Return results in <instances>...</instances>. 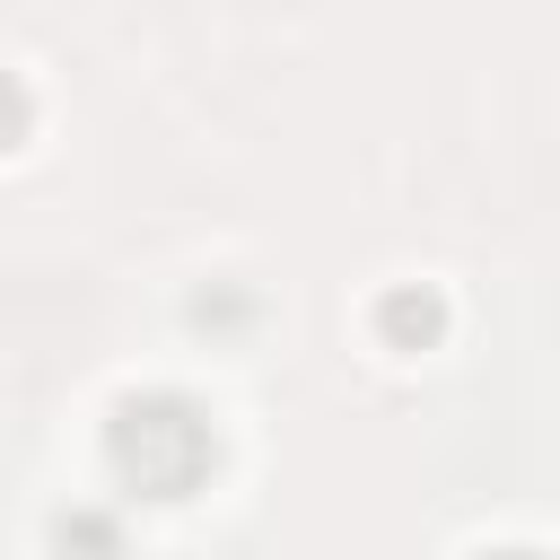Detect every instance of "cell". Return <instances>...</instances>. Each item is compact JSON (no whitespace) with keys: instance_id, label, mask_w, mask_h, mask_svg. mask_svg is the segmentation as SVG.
<instances>
[{"instance_id":"obj_3","label":"cell","mask_w":560,"mask_h":560,"mask_svg":"<svg viewBox=\"0 0 560 560\" xmlns=\"http://www.w3.org/2000/svg\"><path fill=\"white\" fill-rule=\"evenodd\" d=\"M26 122H35V96H26V88H18L9 70H0V158H9L18 140H26Z\"/></svg>"},{"instance_id":"obj_2","label":"cell","mask_w":560,"mask_h":560,"mask_svg":"<svg viewBox=\"0 0 560 560\" xmlns=\"http://www.w3.org/2000/svg\"><path fill=\"white\" fill-rule=\"evenodd\" d=\"M438 332H446V298H438V289L402 280V289L376 298V341H385V350H429Z\"/></svg>"},{"instance_id":"obj_1","label":"cell","mask_w":560,"mask_h":560,"mask_svg":"<svg viewBox=\"0 0 560 560\" xmlns=\"http://www.w3.org/2000/svg\"><path fill=\"white\" fill-rule=\"evenodd\" d=\"M219 464V429L192 394L175 385H140V394H114L105 411V472L131 490V499H192Z\"/></svg>"}]
</instances>
